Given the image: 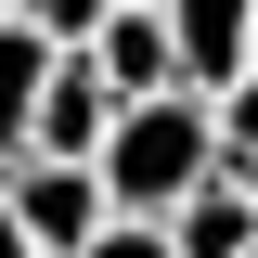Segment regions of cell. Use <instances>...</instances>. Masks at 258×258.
I'll list each match as a JSON object with an SVG mask.
<instances>
[{
    "label": "cell",
    "instance_id": "obj_1",
    "mask_svg": "<svg viewBox=\"0 0 258 258\" xmlns=\"http://www.w3.org/2000/svg\"><path fill=\"white\" fill-rule=\"evenodd\" d=\"M207 168H220V129H207V91H194V78L129 91L116 116H103V142H91L103 207H142V220H168V194H194Z\"/></svg>",
    "mask_w": 258,
    "mask_h": 258
},
{
    "label": "cell",
    "instance_id": "obj_5",
    "mask_svg": "<svg viewBox=\"0 0 258 258\" xmlns=\"http://www.w3.org/2000/svg\"><path fill=\"white\" fill-rule=\"evenodd\" d=\"M168 245H181V258H245L258 245V194L207 168L194 194H168Z\"/></svg>",
    "mask_w": 258,
    "mask_h": 258
},
{
    "label": "cell",
    "instance_id": "obj_12",
    "mask_svg": "<svg viewBox=\"0 0 258 258\" xmlns=\"http://www.w3.org/2000/svg\"><path fill=\"white\" fill-rule=\"evenodd\" d=\"M245 78H258V26H245Z\"/></svg>",
    "mask_w": 258,
    "mask_h": 258
},
{
    "label": "cell",
    "instance_id": "obj_6",
    "mask_svg": "<svg viewBox=\"0 0 258 258\" xmlns=\"http://www.w3.org/2000/svg\"><path fill=\"white\" fill-rule=\"evenodd\" d=\"M245 26H258V0H168V39H181V78L194 91L245 78Z\"/></svg>",
    "mask_w": 258,
    "mask_h": 258
},
{
    "label": "cell",
    "instance_id": "obj_7",
    "mask_svg": "<svg viewBox=\"0 0 258 258\" xmlns=\"http://www.w3.org/2000/svg\"><path fill=\"white\" fill-rule=\"evenodd\" d=\"M39 64H52V39H39L26 13H0V168L26 155V103H39Z\"/></svg>",
    "mask_w": 258,
    "mask_h": 258
},
{
    "label": "cell",
    "instance_id": "obj_3",
    "mask_svg": "<svg viewBox=\"0 0 258 258\" xmlns=\"http://www.w3.org/2000/svg\"><path fill=\"white\" fill-rule=\"evenodd\" d=\"M103 116H116V91H103V64L78 52V39H52V64H39V103H26V155H91Z\"/></svg>",
    "mask_w": 258,
    "mask_h": 258
},
{
    "label": "cell",
    "instance_id": "obj_4",
    "mask_svg": "<svg viewBox=\"0 0 258 258\" xmlns=\"http://www.w3.org/2000/svg\"><path fill=\"white\" fill-rule=\"evenodd\" d=\"M78 52L103 64V91H168V78H181V39H168V0H103V26L78 39Z\"/></svg>",
    "mask_w": 258,
    "mask_h": 258
},
{
    "label": "cell",
    "instance_id": "obj_14",
    "mask_svg": "<svg viewBox=\"0 0 258 258\" xmlns=\"http://www.w3.org/2000/svg\"><path fill=\"white\" fill-rule=\"evenodd\" d=\"M245 258H258V245H245Z\"/></svg>",
    "mask_w": 258,
    "mask_h": 258
},
{
    "label": "cell",
    "instance_id": "obj_2",
    "mask_svg": "<svg viewBox=\"0 0 258 258\" xmlns=\"http://www.w3.org/2000/svg\"><path fill=\"white\" fill-rule=\"evenodd\" d=\"M0 207H13V232H26L39 258H78L103 232V181H91V155H13L0 168Z\"/></svg>",
    "mask_w": 258,
    "mask_h": 258
},
{
    "label": "cell",
    "instance_id": "obj_10",
    "mask_svg": "<svg viewBox=\"0 0 258 258\" xmlns=\"http://www.w3.org/2000/svg\"><path fill=\"white\" fill-rule=\"evenodd\" d=\"M13 13H26L39 39H91V26H103V0H13Z\"/></svg>",
    "mask_w": 258,
    "mask_h": 258
},
{
    "label": "cell",
    "instance_id": "obj_11",
    "mask_svg": "<svg viewBox=\"0 0 258 258\" xmlns=\"http://www.w3.org/2000/svg\"><path fill=\"white\" fill-rule=\"evenodd\" d=\"M0 258H39V245H26V232H13V207H0Z\"/></svg>",
    "mask_w": 258,
    "mask_h": 258
},
{
    "label": "cell",
    "instance_id": "obj_9",
    "mask_svg": "<svg viewBox=\"0 0 258 258\" xmlns=\"http://www.w3.org/2000/svg\"><path fill=\"white\" fill-rule=\"evenodd\" d=\"M78 258H181V245H168V220H142V207H103V232Z\"/></svg>",
    "mask_w": 258,
    "mask_h": 258
},
{
    "label": "cell",
    "instance_id": "obj_13",
    "mask_svg": "<svg viewBox=\"0 0 258 258\" xmlns=\"http://www.w3.org/2000/svg\"><path fill=\"white\" fill-rule=\"evenodd\" d=\"M0 13H13V0H0Z\"/></svg>",
    "mask_w": 258,
    "mask_h": 258
},
{
    "label": "cell",
    "instance_id": "obj_8",
    "mask_svg": "<svg viewBox=\"0 0 258 258\" xmlns=\"http://www.w3.org/2000/svg\"><path fill=\"white\" fill-rule=\"evenodd\" d=\"M207 129H220V181L258 194V78H220L207 91Z\"/></svg>",
    "mask_w": 258,
    "mask_h": 258
}]
</instances>
